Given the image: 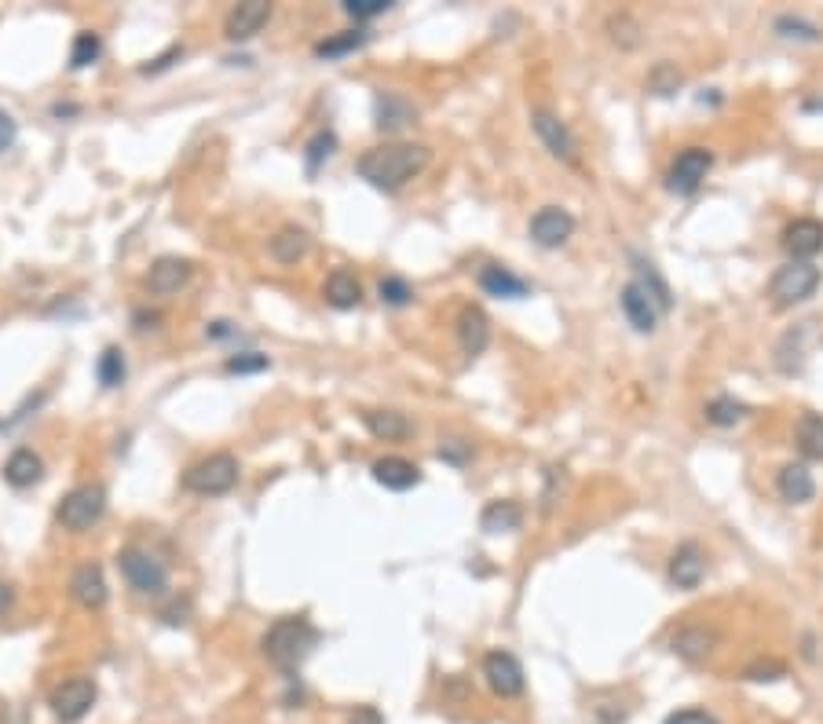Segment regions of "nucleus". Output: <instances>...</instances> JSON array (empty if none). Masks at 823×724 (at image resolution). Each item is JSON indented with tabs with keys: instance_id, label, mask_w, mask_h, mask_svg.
<instances>
[{
	"instance_id": "1",
	"label": "nucleus",
	"mask_w": 823,
	"mask_h": 724,
	"mask_svg": "<svg viewBox=\"0 0 823 724\" xmlns=\"http://www.w3.org/2000/svg\"><path fill=\"white\" fill-rule=\"evenodd\" d=\"M428 158H432L428 147H417V143H396V147L366 150L355 169H359V176H363L370 187L392 194V191H399V187H407L417 172H425Z\"/></svg>"
},
{
	"instance_id": "2",
	"label": "nucleus",
	"mask_w": 823,
	"mask_h": 724,
	"mask_svg": "<svg viewBox=\"0 0 823 724\" xmlns=\"http://www.w3.org/2000/svg\"><path fill=\"white\" fill-rule=\"evenodd\" d=\"M315 640H319V633H315V626H311L308 618H278L275 626L264 633V655H268V662L275 666V670L282 673H297L300 662L308 659L311 648H315Z\"/></svg>"
},
{
	"instance_id": "3",
	"label": "nucleus",
	"mask_w": 823,
	"mask_h": 724,
	"mask_svg": "<svg viewBox=\"0 0 823 724\" xmlns=\"http://www.w3.org/2000/svg\"><path fill=\"white\" fill-rule=\"evenodd\" d=\"M823 275L816 264H805V260H791V264H783L776 275H772L769 282V297L776 308H794V304H802V300H809L820 289Z\"/></svg>"
},
{
	"instance_id": "4",
	"label": "nucleus",
	"mask_w": 823,
	"mask_h": 724,
	"mask_svg": "<svg viewBox=\"0 0 823 724\" xmlns=\"http://www.w3.org/2000/svg\"><path fill=\"white\" fill-rule=\"evenodd\" d=\"M238 483V461L231 454H209L205 461L191 465L183 472V487L191 494H202V498H216V494H227L235 490Z\"/></svg>"
},
{
	"instance_id": "5",
	"label": "nucleus",
	"mask_w": 823,
	"mask_h": 724,
	"mask_svg": "<svg viewBox=\"0 0 823 724\" xmlns=\"http://www.w3.org/2000/svg\"><path fill=\"white\" fill-rule=\"evenodd\" d=\"M118 567L121 575H125V582H129L136 593H143V597H161L165 586H169L165 567H161L147 549H136V545H132V549H121Z\"/></svg>"
},
{
	"instance_id": "6",
	"label": "nucleus",
	"mask_w": 823,
	"mask_h": 724,
	"mask_svg": "<svg viewBox=\"0 0 823 724\" xmlns=\"http://www.w3.org/2000/svg\"><path fill=\"white\" fill-rule=\"evenodd\" d=\"M107 509V490L99 483H85V487H74L59 505V523L66 531H88L92 523L103 516Z\"/></svg>"
},
{
	"instance_id": "7",
	"label": "nucleus",
	"mask_w": 823,
	"mask_h": 724,
	"mask_svg": "<svg viewBox=\"0 0 823 724\" xmlns=\"http://www.w3.org/2000/svg\"><path fill=\"white\" fill-rule=\"evenodd\" d=\"M710 165H714V154H710L706 147H685L674 158L670 172H666V187H670L674 194H695L699 187H703Z\"/></svg>"
},
{
	"instance_id": "8",
	"label": "nucleus",
	"mask_w": 823,
	"mask_h": 724,
	"mask_svg": "<svg viewBox=\"0 0 823 724\" xmlns=\"http://www.w3.org/2000/svg\"><path fill=\"white\" fill-rule=\"evenodd\" d=\"M96 706V684L85 681V677H74V681H63L52 692V714L63 724H77L81 717Z\"/></svg>"
},
{
	"instance_id": "9",
	"label": "nucleus",
	"mask_w": 823,
	"mask_h": 724,
	"mask_svg": "<svg viewBox=\"0 0 823 724\" xmlns=\"http://www.w3.org/2000/svg\"><path fill=\"white\" fill-rule=\"evenodd\" d=\"M483 677L491 684V692L502 695V699H516V695L524 692V666H520L516 655H509V651H491V655L483 659Z\"/></svg>"
},
{
	"instance_id": "10",
	"label": "nucleus",
	"mask_w": 823,
	"mask_h": 724,
	"mask_svg": "<svg viewBox=\"0 0 823 724\" xmlns=\"http://www.w3.org/2000/svg\"><path fill=\"white\" fill-rule=\"evenodd\" d=\"M571 235H575V216L567 213V209H560V205H546V209H538V213L531 216V238H535V245H542V249H556V245H564Z\"/></svg>"
},
{
	"instance_id": "11",
	"label": "nucleus",
	"mask_w": 823,
	"mask_h": 724,
	"mask_svg": "<svg viewBox=\"0 0 823 724\" xmlns=\"http://www.w3.org/2000/svg\"><path fill=\"white\" fill-rule=\"evenodd\" d=\"M619 304H622V315L630 319V326L637 333H652L655 326H659V315H663V308L655 304V297L641 286V282H630V286L622 289Z\"/></svg>"
},
{
	"instance_id": "12",
	"label": "nucleus",
	"mask_w": 823,
	"mask_h": 724,
	"mask_svg": "<svg viewBox=\"0 0 823 724\" xmlns=\"http://www.w3.org/2000/svg\"><path fill=\"white\" fill-rule=\"evenodd\" d=\"M271 19V4L268 0H246V4H238V8H231V15H227V37L231 41H249V37H257L260 30H264V22Z\"/></svg>"
},
{
	"instance_id": "13",
	"label": "nucleus",
	"mask_w": 823,
	"mask_h": 724,
	"mask_svg": "<svg viewBox=\"0 0 823 724\" xmlns=\"http://www.w3.org/2000/svg\"><path fill=\"white\" fill-rule=\"evenodd\" d=\"M783 249L791 253V260H813L816 253H823V224L820 220H794L783 231Z\"/></svg>"
},
{
	"instance_id": "14",
	"label": "nucleus",
	"mask_w": 823,
	"mask_h": 724,
	"mask_svg": "<svg viewBox=\"0 0 823 724\" xmlns=\"http://www.w3.org/2000/svg\"><path fill=\"white\" fill-rule=\"evenodd\" d=\"M531 121H535L538 139L546 143L553 158H560V161H575L578 143H575V136H571V128H567L564 121L553 118V114H546V110H535V118H531Z\"/></svg>"
},
{
	"instance_id": "15",
	"label": "nucleus",
	"mask_w": 823,
	"mask_h": 724,
	"mask_svg": "<svg viewBox=\"0 0 823 724\" xmlns=\"http://www.w3.org/2000/svg\"><path fill=\"white\" fill-rule=\"evenodd\" d=\"M187 278H191V264H187V260H180V256H161V260H154V267H150L147 286L150 293L169 297V293H180V289L187 286Z\"/></svg>"
},
{
	"instance_id": "16",
	"label": "nucleus",
	"mask_w": 823,
	"mask_h": 724,
	"mask_svg": "<svg viewBox=\"0 0 823 724\" xmlns=\"http://www.w3.org/2000/svg\"><path fill=\"white\" fill-rule=\"evenodd\" d=\"M458 341L465 355H483L491 344V319L483 315V308H465L458 315Z\"/></svg>"
},
{
	"instance_id": "17",
	"label": "nucleus",
	"mask_w": 823,
	"mask_h": 724,
	"mask_svg": "<svg viewBox=\"0 0 823 724\" xmlns=\"http://www.w3.org/2000/svg\"><path fill=\"white\" fill-rule=\"evenodd\" d=\"M706 575V556L695 542H685L670 560V582L677 589H695Z\"/></svg>"
},
{
	"instance_id": "18",
	"label": "nucleus",
	"mask_w": 823,
	"mask_h": 724,
	"mask_svg": "<svg viewBox=\"0 0 823 724\" xmlns=\"http://www.w3.org/2000/svg\"><path fill=\"white\" fill-rule=\"evenodd\" d=\"M70 593L77 597V604L85 607H103L107 604V578L99 564H81L70 578Z\"/></svg>"
},
{
	"instance_id": "19",
	"label": "nucleus",
	"mask_w": 823,
	"mask_h": 724,
	"mask_svg": "<svg viewBox=\"0 0 823 724\" xmlns=\"http://www.w3.org/2000/svg\"><path fill=\"white\" fill-rule=\"evenodd\" d=\"M374 480L388 490H410L421 483V469L407 458H381L374 465Z\"/></svg>"
},
{
	"instance_id": "20",
	"label": "nucleus",
	"mask_w": 823,
	"mask_h": 724,
	"mask_svg": "<svg viewBox=\"0 0 823 724\" xmlns=\"http://www.w3.org/2000/svg\"><path fill=\"white\" fill-rule=\"evenodd\" d=\"M359 300H363L359 278L352 271H344V267L330 271V278H326V304H333L337 311H352L359 308Z\"/></svg>"
},
{
	"instance_id": "21",
	"label": "nucleus",
	"mask_w": 823,
	"mask_h": 724,
	"mask_svg": "<svg viewBox=\"0 0 823 724\" xmlns=\"http://www.w3.org/2000/svg\"><path fill=\"white\" fill-rule=\"evenodd\" d=\"M480 289L483 293H491V297H505V300H520L527 297V282L524 278H516L509 267H483L480 271Z\"/></svg>"
},
{
	"instance_id": "22",
	"label": "nucleus",
	"mask_w": 823,
	"mask_h": 724,
	"mask_svg": "<svg viewBox=\"0 0 823 724\" xmlns=\"http://www.w3.org/2000/svg\"><path fill=\"white\" fill-rule=\"evenodd\" d=\"M41 472H44L41 458H37L33 450L22 447V450H15V454L8 458V465H4V480H8L15 490H26L41 480Z\"/></svg>"
},
{
	"instance_id": "23",
	"label": "nucleus",
	"mask_w": 823,
	"mask_h": 724,
	"mask_svg": "<svg viewBox=\"0 0 823 724\" xmlns=\"http://www.w3.org/2000/svg\"><path fill=\"white\" fill-rule=\"evenodd\" d=\"M363 425L370 428V436L385 439V443H399L410 436V421L396 410H366Z\"/></svg>"
},
{
	"instance_id": "24",
	"label": "nucleus",
	"mask_w": 823,
	"mask_h": 724,
	"mask_svg": "<svg viewBox=\"0 0 823 724\" xmlns=\"http://www.w3.org/2000/svg\"><path fill=\"white\" fill-rule=\"evenodd\" d=\"M311 249V238L300 231V227H282L275 238L268 242V253L275 256L278 264H297V260H304Z\"/></svg>"
},
{
	"instance_id": "25",
	"label": "nucleus",
	"mask_w": 823,
	"mask_h": 724,
	"mask_svg": "<svg viewBox=\"0 0 823 724\" xmlns=\"http://www.w3.org/2000/svg\"><path fill=\"white\" fill-rule=\"evenodd\" d=\"M780 494H783V501H791V505L809 501L816 494L813 472L805 469V465H783L780 469Z\"/></svg>"
},
{
	"instance_id": "26",
	"label": "nucleus",
	"mask_w": 823,
	"mask_h": 724,
	"mask_svg": "<svg viewBox=\"0 0 823 724\" xmlns=\"http://www.w3.org/2000/svg\"><path fill=\"white\" fill-rule=\"evenodd\" d=\"M410 121H414V107H410L407 99L396 96V92L377 96V128H381V132H399V128L410 125Z\"/></svg>"
},
{
	"instance_id": "27",
	"label": "nucleus",
	"mask_w": 823,
	"mask_h": 724,
	"mask_svg": "<svg viewBox=\"0 0 823 724\" xmlns=\"http://www.w3.org/2000/svg\"><path fill=\"white\" fill-rule=\"evenodd\" d=\"M520 523H524V512H520V505H516V501H491V505L483 509V516H480V527L487 534L516 531Z\"/></svg>"
},
{
	"instance_id": "28",
	"label": "nucleus",
	"mask_w": 823,
	"mask_h": 724,
	"mask_svg": "<svg viewBox=\"0 0 823 724\" xmlns=\"http://www.w3.org/2000/svg\"><path fill=\"white\" fill-rule=\"evenodd\" d=\"M794 439H798V450L805 458L823 461V417L820 414H802L798 428H794Z\"/></svg>"
},
{
	"instance_id": "29",
	"label": "nucleus",
	"mask_w": 823,
	"mask_h": 724,
	"mask_svg": "<svg viewBox=\"0 0 823 724\" xmlns=\"http://www.w3.org/2000/svg\"><path fill=\"white\" fill-rule=\"evenodd\" d=\"M710 644H714V633H706V629H681L674 637V651L685 659H703Z\"/></svg>"
},
{
	"instance_id": "30",
	"label": "nucleus",
	"mask_w": 823,
	"mask_h": 724,
	"mask_svg": "<svg viewBox=\"0 0 823 724\" xmlns=\"http://www.w3.org/2000/svg\"><path fill=\"white\" fill-rule=\"evenodd\" d=\"M96 377L103 388H118V384L125 381V355H121V348H107V352L99 355Z\"/></svg>"
},
{
	"instance_id": "31",
	"label": "nucleus",
	"mask_w": 823,
	"mask_h": 724,
	"mask_svg": "<svg viewBox=\"0 0 823 724\" xmlns=\"http://www.w3.org/2000/svg\"><path fill=\"white\" fill-rule=\"evenodd\" d=\"M366 44V30H348L341 33V37H330V41L315 44V55L319 59H337V55H348L355 52V48H363Z\"/></svg>"
},
{
	"instance_id": "32",
	"label": "nucleus",
	"mask_w": 823,
	"mask_h": 724,
	"mask_svg": "<svg viewBox=\"0 0 823 724\" xmlns=\"http://www.w3.org/2000/svg\"><path fill=\"white\" fill-rule=\"evenodd\" d=\"M333 150H337V136H333V132H326V128H322V132H315V136H311V143L304 147V161H308L311 176L319 172L322 161L333 158Z\"/></svg>"
},
{
	"instance_id": "33",
	"label": "nucleus",
	"mask_w": 823,
	"mask_h": 724,
	"mask_svg": "<svg viewBox=\"0 0 823 724\" xmlns=\"http://www.w3.org/2000/svg\"><path fill=\"white\" fill-rule=\"evenodd\" d=\"M743 414H747V406L736 403V399H728V395H721V399H714V403L706 406V421H710V425H717V428L736 425Z\"/></svg>"
},
{
	"instance_id": "34",
	"label": "nucleus",
	"mask_w": 823,
	"mask_h": 724,
	"mask_svg": "<svg viewBox=\"0 0 823 724\" xmlns=\"http://www.w3.org/2000/svg\"><path fill=\"white\" fill-rule=\"evenodd\" d=\"M637 282H641L644 289H648V293H652L655 297V304H659V308H670V304H674V300H670V286H666L663 278H659V271H655L652 264H644V260H637Z\"/></svg>"
},
{
	"instance_id": "35",
	"label": "nucleus",
	"mask_w": 823,
	"mask_h": 724,
	"mask_svg": "<svg viewBox=\"0 0 823 724\" xmlns=\"http://www.w3.org/2000/svg\"><path fill=\"white\" fill-rule=\"evenodd\" d=\"M99 52H103V44H99V37L96 33H77V41H74V52H70V66L74 70H85V66H92L99 59Z\"/></svg>"
},
{
	"instance_id": "36",
	"label": "nucleus",
	"mask_w": 823,
	"mask_h": 724,
	"mask_svg": "<svg viewBox=\"0 0 823 724\" xmlns=\"http://www.w3.org/2000/svg\"><path fill=\"white\" fill-rule=\"evenodd\" d=\"M381 300L392 304V308H407L410 300H414V293H410V286L403 282V278L388 275V278H381Z\"/></svg>"
},
{
	"instance_id": "37",
	"label": "nucleus",
	"mask_w": 823,
	"mask_h": 724,
	"mask_svg": "<svg viewBox=\"0 0 823 724\" xmlns=\"http://www.w3.org/2000/svg\"><path fill=\"white\" fill-rule=\"evenodd\" d=\"M268 366H271L268 355H260V352H242V355H231L224 370H227V373H260V370H268Z\"/></svg>"
},
{
	"instance_id": "38",
	"label": "nucleus",
	"mask_w": 823,
	"mask_h": 724,
	"mask_svg": "<svg viewBox=\"0 0 823 724\" xmlns=\"http://www.w3.org/2000/svg\"><path fill=\"white\" fill-rule=\"evenodd\" d=\"M776 30L787 33V37H802V41H820V30L802 19H794V15H780V19H776Z\"/></svg>"
},
{
	"instance_id": "39",
	"label": "nucleus",
	"mask_w": 823,
	"mask_h": 724,
	"mask_svg": "<svg viewBox=\"0 0 823 724\" xmlns=\"http://www.w3.org/2000/svg\"><path fill=\"white\" fill-rule=\"evenodd\" d=\"M388 8H392L388 0H348V4H344V11H348L355 22L359 19H377V15H385Z\"/></svg>"
},
{
	"instance_id": "40",
	"label": "nucleus",
	"mask_w": 823,
	"mask_h": 724,
	"mask_svg": "<svg viewBox=\"0 0 823 724\" xmlns=\"http://www.w3.org/2000/svg\"><path fill=\"white\" fill-rule=\"evenodd\" d=\"M472 454V443H465V439H447L443 447H439V458L443 461H454V465H461V461Z\"/></svg>"
},
{
	"instance_id": "41",
	"label": "nucleus",
	"mask_w": 823,
	"mask_h": 724,
	"mask_svg": "<svg viewBox=\"0 0 823 724\" xmlns=\"http://www.w3.org/2000/svg\"><path fill=\"white\" fill-rule=\"evenodd\" d=\"M663 724H717V717L706 714V710H677V714H670Z\"/></svg>"
},
{
	"instance_id": "42",
	"label": "nucleus",
	"mask_w": 823,
	"mask_h": 724,
	"mask_svg": "<svg viewBox=\"0 0 823 724\" xmlns=\"http://www.w3.org/2000/svg\"><path fill=\"white\" fill-rule=\"evenodd\" d=\"M783 666L780 662H758V666H750L747 670V677L750 681H776V677H783Z\"/></svg>"
},
{
	"instance_id": "43",
	"label": "nucleus",
	"mask_w": 823,
	"mask_h": 724,
	"mask_svg": "<svg viewBox=\"0 0 823 724\" xmlns=\"http://www.w3.org/2000/svg\"><path fill=\"white\" fill-rule=\"evenodd\" d=\"M11 139H15V121L8 114H0V150H8Z\"/></svg>"
},
{
	"instance_id": "44",
	"label": "nucleus",
	"mask_w": 823,
	"mask_h": 724,
	"mask_svg": "<svg viewBox=\"0 0 823 724\" xmlns=\"http://www.w3.org/2000/svg\"><path fill=\"white\" fill-rule=\"evenodd\" d=\"M205 333H209L213 341H224V337H231V333H235V330H231V322H213V326H209V330H205Z\"/></svg>"
},
{
	"instance_id": "45",
	"label": "nucleus",
	"mask_w": 823,
	"mask_h": 724,
	"mask_svg": "<svg viewBox=\"0 0 823 724\" xmlns=\"http://www.w3.org/2000/svg\"><path fill=\"white\" fill-rule=\"evenodd\" d=\"M352 724H381V717H377L374 710H370V706H363V710H359V714L352 717Z\"/></svg>"
},
{
	"instance_id": "46",
	"label": "nucleus",
	"mask_w": 823,
	"mask_h": 724,
	"mask_svg": "<svg viewBox=\"0 0 823 724\" xmlns=\"http://www.w3.org/2000/svg\"><path fill=\"white\" fill-rule=\"evenodd\" d=\"M11 597H15V593H11V586H8V582H0V615H4V611L11 607Z\"/></svg>"
},
{
	"instance_id": "47",
	"label": "nucleus",
	"mask_w": 823,
	"mask_h": 724,
	"mask_svg": "<svg viewBox=\"0 0 823 724\" xmlns=\"http://www.w3.org/2000/svg\"><path fill=\"white\" fill-rule=\"evenodd\" d=\"M4 428H8V421H0V432H4Z\"/></svg>"
}]
</instances>
